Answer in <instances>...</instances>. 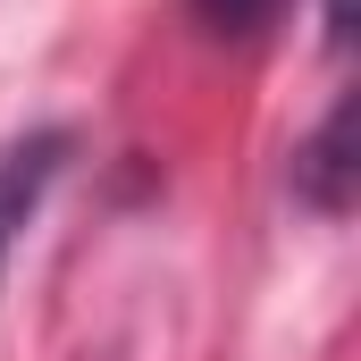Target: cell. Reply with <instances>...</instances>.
<instances>
[{
	"instance_id": "obj_2",
	"label": "cell",
	"mask_w": 361,
	"mask_h": 361,
	"mask_svg": "<svg viewBox=\"0 0 361 361\" xmlns=\"http://www.w3.org/2000/svg\"><path fill=\"white\" fill-rule=\"evenodd\" d=\"M294 202L319 210V219H345L353 210V92L311 126V143L294 152Z\"/></svg>"
},
{
	"instance_id": "obj_1",
	"label": "cell",
	"mask_w": 361,
	"mask_h": 361,
	"mask_svg": "<svg viewBox=\"0 0 361 361\" xmlns=\"http://www.w3.org/2000/svg\"><path fill=\"white\" fill-rule=\"evenodd\" d=\"M68 152H76V135H68V126H34V135L0 143V277H8V252H17V235L34 227L42 193L59 185Z\"/></svg>"
},
{
	"instance_id": "obj_4",
	"label": "cell",
	"mask_w": 361,
	"mask_h": 361,
	"mask_svg": "<svg viewBox=\"0 0 361 361\" xmlns=\"http://www.w3.org/2000/svg\"><path fill=\"white\" fill-rule=\"evenodd\" d=\"M328 51H353V0H328Z\"/></svg>"
},
{
	"instance_id": "obj_3",
	"label": "cell",
	"mask_w": 361,
	"mask_h": 361,
	"mask_svg": "<svg viewBox=\"0 0 361 361\" xmlns=\"http://www.w3.org/2000/svg\"><path fill=\"white\" fill-rule=\"evenodd\" d=\"M193 17L210 34H227V42H252V34H269L286 17V0H193Z\"/></svg>"
}]
</instances>
